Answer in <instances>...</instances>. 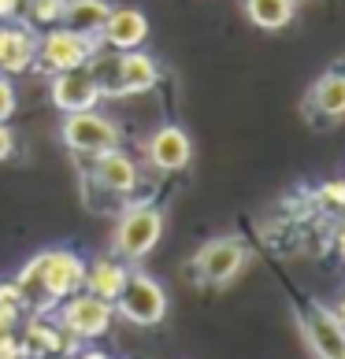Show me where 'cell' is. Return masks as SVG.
I'll return each mask as SVG.
<instances>
[{
	"label": "cell",
	"instance_id": "cell-23",
	"mask_svg": "<svg viewBox=\"0 0 345 359\" xmlns=\"http://www.w3.org/2000/svg\"><path fill=\"white\" fill-rule=\"evenodd\" d=\"M11 152H15V134H11V130L0 123V163H4Z\"/></svg>",
	"mask_w": 345,
	"mask_h": 359
},
{
	"label": "cell",
	"instance_id": "cell-17",
	"mask_svg": "<svg viewBox=\"0 0 345 359\" xmlns=\"http://www.w3.org/2000/svg\"><path fill=\"white\" fill-rule=\"evenodd\" d=\"M112 4L108 0H67L63 4V15L60 22L74 34H86V37H100V26L108 19Z\"/></svg>",
	"mask_w": 345,
	"mask_h": 359
},
{
	"label": "cell",
	"instance_id": "cell-25",
	"mask_svg": "<svg viewBox=\"0 0 345 359\" xmlns=\"http://www.w3.org/2000/svg\"><path fill=\"white\" fill-rule=\"evenodd\" d=\"M15 8H19V0H0V22H8L15 15Z\"/></svg>",
	"mask_w": 345,
	"mask_h": 359
},
{
	"label": "cell",
	"instance_id": "cell-7",
	"mask_svg": "<svg viewBox=\"0 0 345 359\" xmlns=\"http://www.w3.org/2000/svg\"><path fill=\"white\" fill-rule=\"evenodd\" d=\"M112 323H115V304L93 297V292H86V289L71 292V297L60 304V326L78 341L104 337L112 330Z\"/></svg>",
	"mask_w": 345,
	"mask_h": 359
},
{
	"label": "cell",
	"instance_id": "cell-22",
	"mask_svg": "<svg viewBox=\"0 0 345 359\" xmlns=\"http://www.w3.org/2000/svg\"><path fill=\"white\" fill-rule=\"evenodd\" d=\"M320 201L330 208H345V182H327L320 189Z\"/></svg>",
	"mask_w": 345,
	"mask_h": 359
},
{
	"label": "cell",
	"instance_id": "cell-10",
	"mask_svg": "<svg viewBox=\"0 0 345 359\" xmlns=\"http://www.w3.org/2000/svg\"><path fill=\"white\" fill-rule=\"evenodd\" d=\"M301 334L304 344L315 359H341L345 355V323L323 308V304H312L308 311L301 315Z\"/></svg>",
	"mask_w": 345,
	"mask_h": 359
},
{
	"label": "cell",
	"instance_id": "cell-28",
	"mask_svg": "<svg viewBox=\"0 0 345 359\" xmlns=\"http://www.w3.org/2000/svg\"><path fill=\"white\" fill-rule=\"evenodd\" d=\"M334 315H338L341 323H345V292H341V300H338V308H334Z\"/></svg>",
	"mask_w": 345,
	"mask_h": 359
},
{
	"label": "cell",
	"instance_id": "cell-4",
	"mask_svg": "<svg viewBox=\"0 0 345 359\" xmlns=\"http://www.w3.org/2000/svg\"><path fill=\"white\" fill-rule=\"evenodd\" d=\"M115 315L134 326H160L167 315V289L145 271H130L123 292L115 297Z\"/></svg>",
	"mask_w": 345,
	"mask_h": 359
},
{
	"label": "cell",
	"instance_id": "cell-14",
	"mask_svg": "<svg viewBox=\"0 0 345 359\" xmlns=\"http://www.w3.org/2000/svg\"><path fill=\"white\" fill-rule=\"evenodd\" d=\"M93 182H97L104 193L126 196V193L138 189V163L119 149L100 152V156H93Z\"/></svg>",
	"mask_w": 345,
	"mask_h": 359
},
{
	"label": "cell",
	"instance_id": "cell-20",
	"mask_svg": "<svg viewBox=\"0 0 345 359\" xmlns=\"http://www.w3.org/2000/svg\"><path fill=\"white\" fill-rule=\"evenodd\" d=\"M15 108H19L15 86H11V78H8V74H0V123L15 115Z\"/></svg>",
	"mask_w": 345,
	"mask_h": 359
},
{
	"label": "cell",
	"instance_id": "cell-30",
	"mask_svg": "<svg viewBox=\"0 0 345 359\" xmlns=\"http://www.w3.org/2000/svg\"><path fill=\"white\" fill-rule=\"evenodd\" d=\"M341 359H345V355H341Z\"/></svg>",
	"mask_w": 345,
	"mask_h": 359
},
{
	"label": "cell",
	"instance_id": "cell-3",
	"mask_svg": "<svg viewBox=\"0 0 345 359\" xmlns=\"http://www.w3.org/2000/svg\"><path fill=\"white\" fill-rule=\"evenodd\" d=\"M160 237H164V211L152 204H130L115 222L112 252L123 263H138L160 245Z\"/></svg>",
	"mask_w": 345,
	"mask_h": 359
},
{
	"label": "cell",
	"instance_id": "cell-11",
	"mask_svg": "<svg viewBox=\"0 0 345 359\" xmlns=\"http://www.w3.org/2000/svg\"><path fill=\"white\" fill-rule=\"evenodd\" d=\"M145 156H149V163L156 170H167V175H175V170H182L185 163H190L193 156V141L190 134H185L182 126H160L152 130V137L145 141Z\"/></svg>",
	"mask_w": 345,
	"mask_h": 359
},
{
	"label": "cell",
	"instance_id": "cell-18",
	"mask_svg": "<svg viewBox=\"0 0 345 359\" xmlns=\"http://www.w3.org/2000/svg\"><path fill=\"white\" fill-rule=\"evenodd\" d=\"M245 15L260 30H286L294 22V0H245Z\"/></svg>",
	"mask_w": 345,
	"mask_h": 359
},
{
	"label": "cell",
	"instance_id": "cell-8",
	"mask_svg": "<svg viewBox=\"0 0 345 359\" xmlns=\"http://www.w3.org/2000/svg\"><path fill=\"white\" fill-rule=\"evenodd\" d=\"M245 259H249V252L237 237H216V241H204L201 248H197L193 271L208 285H227L242 274Z\"/></svg>",
	"mask_w": 345,
	"mask_h": 359
},
{
	"label": "cell",
	"instance_id": "cell-1",
	"mask_svg": "<svg viewBox=\"0 0 345 359\" xmlns=\"http://www.w3.org/2000/svg\"><path fill=\"white\" fill-rule=\"evenodd\" d=\"M82 282H86V259L71 248H48V252H37L19 271L15 289L26 308L48 311L82 289Z\"/></svg>",
	"mask_w": 345,
	"mask_h": 359
},
{
	"label": "cell",
	"instance_id": "cell-29",
	"mask_svg": "<svg viewBox=\"0 0 345 359\" xmlns=\"http://www.w3.org/2000/svg\"><path fill=\"white\" fill-rule=\"evenodd\" d=\"M45 359H74V355H67V352H52V355H45Z\"/></svg>",
	"mask_w": 345,
	"mask_h": 359
},
{
	"label": "cell",
	"instance_id": "cell-24",
	"mask_svg": "<svg viewBox=\"0 0 345 359\" xmlns=\"http://www.w3.org/2000/svg\"><path fill=\"white\" fill-rule=\"evenodd\" d=\"M15 315H19V308H8V304H0V334H8V330L15 326Z\"/></svg>",
	"mask_w": 345,
	"mask_h": 359
},
{
	"label": "cell",
	"instance_id": "cell-13",
	"mask_svg": "<svg viewBox=\"0 0 345 359\" xmlns=\"http://www.w3.org/2000/svg\"><path fill=\"white\" fill-rule=\"evenodd\" d=\"M145 37H149V19H145V11H138V8H112L104 26H100V41L115 52L141 48Z\"/></svg>",
	"mask_w": 345,
	"mask_h": 359
},
{
	"label": "cell",
	"instance_id": "cell-6",
	"mask_svg": "<svg viewBox=\"0 0 345 359\" xmlns=\"http://www.w3.org/2000/svg\"><path fill=\"white\" fill-rule=\"evenodd\" d=\"M97 41L100 37L74 34L67 26H52L45 37H37V67H45L52 74L71 71V67H86L97 56Z\"/></svg>",
	"mask_w": 345,
	"mask_h": 359
},
{
	"label": "cell",
	"instance_id": "cell-9",
	"mask_svg": "<svg viewBox=\"0 0 345 359\" xmlns=\"http://www.w3.org/2000/svg\"><path fill=\"white\" fill-rule=\"evenodd\" d=\"M48 97H52V104H56L63 115H74V111L97 108L104 93H100V82H97V74H93V67L86 63V67H71V71L52 74Z\"/></svg>",
	"mask_w": 345,
	"mask_h": 359
},
{
	"label": "cell",
	"instance_id": "cell-26",
	"mask_svg": "<svg viewBox=\"0 0 345 359\" xmlns=\"http://www.w3.org/2000/svg\"><path fill=\"white\" fill-rule=\"evenodd\" d=\"M74 359H112V355H108V352H100V348H82Z\"/></svg>",
	"mask_w": 345,
	"mask_h": 359
},
{
	"label": "cell",
	"instance_id": "cell-2",
	"mask_svg": "<svg viewBox=\"0 0 345 359\" xmlns=\"http://www.w3.org/2000/svg\"><path fill=\"white\" fill-rule=\"evenodd\" d=\"M93 74L100 82L104 97H126V93H145L160 82V67H156L152 56H145L141 48L130 52H115V56H104L97 63H89Z\"/></svg>",
	"mask_w": 345,
	"mask_h": 359
},
{
	"label": "cell",
	"instance_id": "cell-27",
	"mask_svg": "<svg viewBox=\"0 0 345 359\" xmlns=\"http://www.w3.org/2000/svg\"><path fill=\"white\" fill-rule=\"evenodd\" d=\"M334 248H338V256L345 259V226H338V233H334Z\"/></svg>",
	"mask_w": 345,
	"mask_h": 359
},
{
	"label": "cell",
	"instance_id": "cell-21",
	"mask_svg": "<svg viewBox=\"0 0 345 359\" xmlns=\"http://www.w3.org/2000/svg\"><path fill=\"white\" fill-rule=\"evenodd\" d=\"M0 359H26L22 337H15L11 330H8V334H0Z\"/></svg>",
	"mask_w": 345,
	"mask_h": 359
},
{
	"label": "cell",
	"instance_id": "cell-12",
	"mask_svg": "<svg viewBox=\"0 0 345 359\" xmlns=\"http://www.w3.org/2000/svg\"><path fill=\"white\" fill-rule=\"evenodd\" d=\"M37 63V34L22 22H0V74H22Z\"/></svg>",
	"mask_w": 345,
	"mask_h": 359
},
{
	"label": "cell",
	"instance_id": "cell-19",
	"mask_svg": "<svg viewBox=\"0 0 345 359\" xmlns=\"http://www.w3.org/2000/svg\"><path fill=\"white\" fill-rule=\"evenodd\" d=\"M63 4H67V0H30V19L45 22V26H56L60 15H63Z\"/></svg>",
	"mask_w": 345,
	"mask_h": 359
},
{
	"label": "cell",
	"instance_id": "cell-16",
	"mask_svg": "<svg viewBox=\"0 0 345 359\" xmlns=\"http://www.w3.org/2000/svg\"><path fill=\"white\" fill-rule=\"evenodd\" d=\"M308 111L320 118H341L345 115V74L327 71L323 78H315L308 89Z\"/></svg>",
	"mask_w": 345,
	"mask_h": 359
},
{
	"label": "cell",
	"instance_id": "cell-5",
	"mask_svg": "<svg viewBox=\"0 0 345 359\" xmlns=\"http://www.w3.org/2000/svg\"><path fill=\"white\" fill-rule=\"evenodd\" d=\"M60 137H63V144H67L71 152H78V156L112 152V149H119V141H123V134H119V126H115V118L104 115V111H97V108L63 115Z\"/></svg>",
	"mask_w": 345,
	"mask_h": 359
},
{
	"label": "cell",
	"instance_id": "cell-15",
	"mask_svg": "<svg viewBox=\"0 0 345 359\" xmlns=\"http://www.w3.org/2000/svg\"><path fill=\"white\" fill-rule=\"evenodd\" d=\"M126 274H130V271H126L123 259L100 256V259L86 263V282H82V289L93 292V297H100V300H108V304H115V297L123 292Z\"/></svg>",
	"mask_w": 345,
	"mask_h": 359
}]
</instances>
